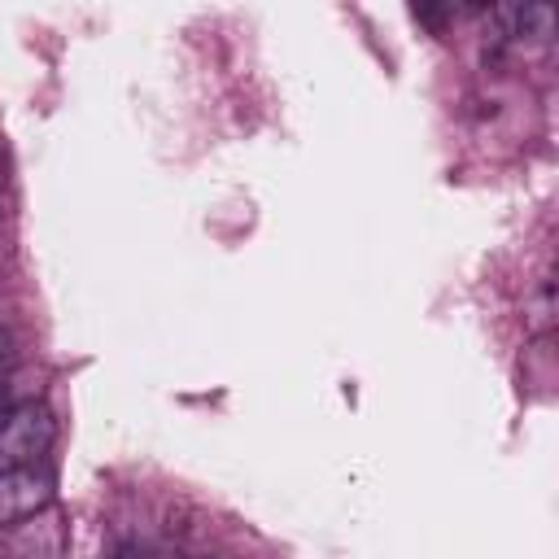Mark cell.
<instances>
[{"mask_svg": "<svg viewBox=\"0 0 559 559\" xmlns=\"http://www.w3.org/2000/svg\"><path fill=\"white\" fill-rule=\"evenodd\" d=\"M66 555V520L57 507L13 528V559H61Z\"/></svg>", "mask_w": 559, "mask_h": 559, "instance_id": "obj_3", "label": "cell"}, {"mask_svg": "<svg viewBox=\"0 0 559 559\" xmlns=\"http://www.w3.org/2000/svg\"><path fill=\"white\" fill-rule=\"evenodd\" d=\"M57 441V419L44 402H17L0 415V472L35 467Z\"/></svg>", "mask_w": 559, "mask_h": 559, "instance_id": "obj_1", "label": "cell"}, {"mask_svg": "<svg viewBox=\"0 0 559 559\" xmlns=\"http://www.w3.org/2000/svg\"><path fill=\"white\" fill-rule=\"evenodd\" d=\"M52 493H57V480L44 463L0 472V528H17V524L44 515L52 507Z\"/></svg>", "mask_w": 559, "mask_h": 559, "instance_id": "obj_2", "label": "cell"}, {"mask_svg": "<svg viewBox=\"0 0 559 559\" xmlns=\"http://www.w3.org/2000/svg\"><path fill=\"white\" fill-rule=\"evenodd\" d=\"M122 559H144V555H122Z\"/></svg>", "mask_w": 559, "mask_h": 559, "instance_id": "obj_4", "label": "cell"}]
</instances>
